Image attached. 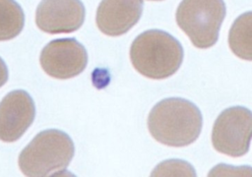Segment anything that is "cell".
I'll return each mask as SVG.
<instances>
[{"mask_svg": "<svg viewBox=\"0 0 252 177\" xmlns=\"http://www.w3.org/2000/svg\"><path fill=\"white\" fill-rule=\"evenodd\" d=\"M148 129L158 143L174 148L189 146L199 137L203 118L191 101L169 97L158 102L148 116Z\"/></svg>", "mask_w": 252, "mask_h": 177, "instance_id": "obj_1", "label": "cell"}, {"mask_svg": "<svg viewBox=\"0 0 252 177\" xmlns=\"http://www.w3.org/2000/svg\"><path fill=\"white\" fill-rule=\"evenodd\" d=\"M130 60L143 76L161 80L172 76L179 69L183 48L171 34L160 30H149L132 42Z\"/></svg>", "mask_w": 252, "mask_h": 177, "instance_id": "obj_2", "label": "cell"}, {"mask_svg": "<svg viewBox=\"0 0 252 177\" xmlns=\"http://www.w3.org/2000/svg\"><path fill=\"white\" fill-rule=\"evenodd\" d=\"M75 152L66 133L48 129L38 133L19 155V167L26 176L62 175Z\"/></svg>", "mask_w": 252, "mask_h": 177, "instance_id": "obj_3", "label": "cell"}, {"mask_svg": "<svg viewBox=\"0 0 252 177\" xmlns=\"http://www.w3.org/2000/svg\"><path fill=\"white\" fill-rule=\"evenodd\" d=\"M225 17L223 0H182L175 19L178 27L197 48L212 47Z\"/></svg>", "mask_w": 252, "mask_h": 177, "instance_id": "obj_4", "label": "cell"}, {"mask_svg": "<svg viewBox=\"0 0 252 177\" xmlns=\"http://www.w3.org/2000/svg\"><path fill=\"white\" fill-rule=\"evenodd\" d=\"M252 133V113L242 106L224 109L216 119L212 144L220 153L237 157L249 150Z\"/></svg>", "mask_w": 252, "mask_h": 177, "instance_id": "obj_5", "label": "cell"}, {"mask_svg": "<svg viewBox=\"0 0 252 177\" xmlns=\"http://www.w3.org/2000/svg\"><path fill=\"white\" fill-rule=\"evenodd\" d=\"M39 62L47 75L65 80L76 77L85 70L88 54L86 48L75 38H59L43 47Z\"/></svg>", "mask_w": 252, "mask_h": 177, "instance_id": "obj_6", "label": "cell"}, {"mask_svg": "<svg viewBox=\"0 0 252 177\" xmlns=\"http://www.w3.org/2000/svg\"><path fill=\"white\" fill-rule=\"evenodd\" d=\"M85 21V7L80 0H41L35 11V24L50 34L79 30Z\"/></svg>", "mask_w": 252, "mask_h": 177, "instance_id": "obj_7", "label": "cell"}, {"mask_svg": "<svg viewBox=\"0 0 252 177\" xmlns=\"http://www.w3.org/2000/svg\"><path fill=\"white\" fill-rule=\"evenodd\" d=\"M35 107L30 94L22 89L9 92L0 102V140L20 139L33 122Z\"/></svg>", "mask_w": 252, "mask_h": 177, "instance_id": "obj_8", "label": "cell"}, {"mask_svg": "<svg viewBox=\"0 0 252 177\" xmlns=\"http://www.w3.org/2000/svg\"><path fill=\"white\" fill-rule=\"evenodd\" d=\"M143 0H102L96 10L98 30L109 36L126 33L140 20Z\"/></svg>", "mask_w": 252, "mask_h": 177, "instance_id": "obj_9", "label": "cell"}, {"mask_svg": "<svg viewBox=\"0 0 252 177\" xmlns=\"http://www.w3.org/2000/svg\"><path fill=\"white\" fill-rule=\"evenodd\" d=\"M251 25L252 13H244L234 21L228 34V44L231 51L237 57L248 61L252 59Z\"/></svg>", "mask_w": 252, "mask_h": 177, "instance_id": "obj_10", "label": "cell"}, {"mask_svg": "<svg viewBox=\"0 0 252 177\" xmlns=\"http://www.w3.org/2000/svg\"><path fill=\"white\" fill-rule=\"evenodd\" d=\"M25 15L15 0H0V41L16 37L23 30Z\"/></svg>", "mask_w": 252, "mask_h": 177, "instance_id": "obj_11", "label": "cell"}, {"mask_svg": "<svg viewBox=\"0 0 252 177\" xmlns=\"http://www.w3.org/2000/svg\"><path fill=\"white\" fill-rule=\"evenodd\" d=\"M152 175H186L195 176L194 168L183 160H166L157 166Z\"/></svg>", "mask_w": 252, "mask_h": 177, "instance_id": "obj_12", "label": "cell"}, {"mask_svg": "<svg viewBox=\"0 0 252 177\" xmlns=\"http://www.w3.org/2000/svg\"><path fill=\"white\" fill-rule=\"evenodd\" d=\"M8 80V69L2 58H0V88L7 82Z\"/></svg>", "mask_w": 252, "mask_h": 177, "instance_id": "obj_13", "label": "cell"}, {"mask_svg": "<svg viewBox=\"0 0 252 177\" xmlns=\"http://www.w3.org/2000/svg\"><path fill=\"white\" fill-rule=\"evenodd\" d=\"M150 1H161V0H150Z\"/></svg>", "mask_w": 252, "mask_h": 177, "instance_id": "obj_14", "label": "cell"}]
</instances>
